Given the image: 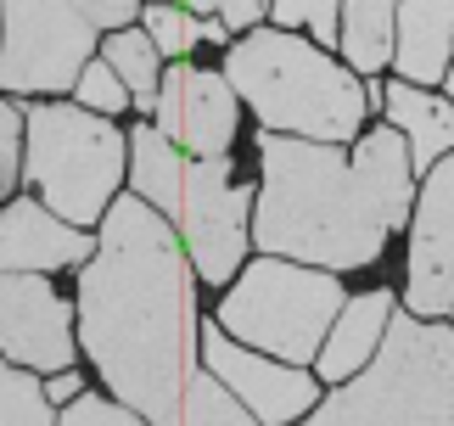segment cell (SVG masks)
Masks as SVG:
<instances>
[{
    "instance_id": "obj_2",
    "label": "cell",
    "mask_w": 454,
    "mask_h": 426,
    "mask_svg": "<svg viewBox=\"0 0 454 426\" xmlns=\"http://www.w3.org/2000/svg\"><path fill=\"white\" fill-rule=\"evenodd\" d=\"M264 191L253 213V241L270 258H309L320 270H364L410 219L415 163L398 130H376L342 157L325 140L281 130L258 135Z\"/></svg>"
},
{
    "instance_id": "obj_23",
    "label": "cell",
    "mask_w": 454,
    "mask_h": 426,
    "mask_svg": "<svg viewBox=\"0 0 454 426\" xmlns=\"http://www.w3.org/2000/svg\"><path fill=\"white\" fill-rule=\"evenodd\" d=\"M281 28H314L320 40L337 34V0H270Z\"/></svg>"
},
{
    "instance_id": "obj_5",
    "label": "cell",
    "mask_w": 454,
    "mask_h": 426,
    "mask_svg": "<svg viewBox=\"0 0 454 426\" xmlns=\"http://www.w3.org/2000/svg\"><path fill=\"white\" fill-rule=\"evenodd\" d=\"M298 426H454V331L421 314L387 320L376 365Z\"/></svg>"
},
{
    "instance_id": "obj_28",
    "label": "cell",
    "mask_w": 454,
    "mask_h": 426,
    "mask_svg": "<svg viewBox=\"0 0 454 426\" xmlns=\"http://www.w3.org/2000/svg\"><path fill=\"white\" fill-rule=\"evenodd\" d=\"M45 393H51V404H62V398H67V404H74V398L84 393V382L74 376V370H57V382H51V387H45Z\"/></svg>"
},
{
    "instance_id": "obj_22",
    "label": "cell",
    "mask_w": 454,
    "mask_h": 426,
    "mask_svg": "<svg viewBox=\"0 0 454 426\" xmlns=\"http://www.w3.org/2000/svg\"><path fill=\"white\" fill-rule=\"evenodd\" d=\"M146 34L157 40V51H168V57H185L191 40H202V23H197V17H185V12H174V6H157V0H152Z\"/></svg>"
},
{
    "instance_id": "obj_15",
    "label": "cell",
    "mask_w": 454,
    "mask_h": 426,
    "mask_svg": "<svg viewBox=\"0 0 454 426\" xmlns=\"http://www.w3.org/2000/svg\"><path fill=\"white\" fill-rule=\"evenodd\" d=\"M387 309H393V297L381 292V287L342 304L337 326H331L325 348H320V376H325V382H348L364 359H376L381 336H387Z\"/></svg>"
},
{
    "instance_id": "obj_30",
    "label": "cell",
    "mask_w": 454,
    "mask_h": 426,
    "mask_svg": "<svg viewBox=\"0 0 454 426\" xmlns=\"http://www.w3.org/2000/svg\"><path fill=\"white\" fill-rule=\"evenodd\" d=\"M449 101H454V62H449Z\"/></svg>"
},
{
    "instance_id": "obj_17",
    "label": "cell",
    "mask_w": 454,
    "mask_h": 426,
    "mask_svg": "<svg viewBox=\"0 0 454 426\" xmlns=\"http://www.w3.org/2000/svg\"><path fill=\"white\" fill-rule=\"evenodd\" d=\"M398 45V0H348L342 12V51L354 74H376Z\"/></svg>"
},
{
    "instance_id": "obj_16",
    "label": "cell",
    "mask_w": 454,
    "mask_h": 426,
    "mask_svg": "<svg viewBox=\"0 0 454 426\" xmlns=\"http://www.w3.org/2000/svg\"><path fill=\"white\" fill-rule=\"evenodd\" d=\"M387 118L398 123V135L410 140V163L415 169H438V157L454 152V101L427 96L421 84H393L387 91Z\"/></svg>"
},
{
    "instance_id": "obj_26",
    "label": "cell",
    "mask_w": 454,
    "mask_h": 426,
    "mask_svg": "<svg viewBox=\"0 0 454 426\" xmlns=\"http://www.w3.org/2000/svg\"><path fill=\"white\" fill-rule=\"evenodd\" d=\"M74 6L96 28H129V17H135V0H74Z\"/></svg>"
},
{
    "instance_id": "obj_8",
    "label": "cell",
    "mask_w": 454,
    "mask_h": 426,
    "mask_svg": "<svg viewBox=\"0 0 454 426\" xmlns=\"http://www.w3.org/2000/svg\"><path fill=\"white\" fill-rule=\"evenodd\" d=\"M6 45H0V91H67L90 67L96 23L74 0H0Z\"/></svg>"
},
{
    "instance_id": "obj_7",
    "label": "cell",
    "mask_w": 454,
    "mask_h": 426,
    "mask_svg": "<svg viewBox=\"0 0 454 426\" xmlns=\"http://www.w3.org/2000/svg\"><path fill=\"white\" fill-rule=\"evenodd\" d=\"M28 135V163L23 174L45 191L51 213H62L67 225H90L107 219V197L124 174V135L107 123V113L90 106H67V101H45L23 118Z\"/></svg>"
},
{
    "instance_id": "obj_12",
    "label": "cell",
    "mask_w": 454,
    "mask_h": 426,
    "mask_svg": "<svg viewBox=\"0 0 454 426\" xmlns=\"http://www.w3.org/2000/svg\"><path fill=\"white\" fill-rule=\"evenodd\" d=\"M0 353L34 370H74L67 304L45 287V275H0Z\"/></svg>"
},
{
    "instance_id": "obj_24",
    "label": "cell",
    "mask_w": 454,
    "mask_h": 426,
    "mask_svg": "<svg viewBox=\"0 0 454 426\" xmlns=\"http://www.w3.org/2000/svg\"><path fill=\"white\" fill-rule=\"evenodd\" d=\"M62 426H146V421L129 415V410H118V404H107V398H96V393H79L62 410Z\"/></svg>"
},
{
    "instance_id": "obj_10",
    "label": "cell",
    "mask_w": 454,
    "mask_h": 426,
    "mask_svg": "<svg viewBox=\"0 0 454 426\" xmlns=\"http://www.w3.org/2000/svg\"><path fill=\"white\" fill-rule=\"evenodd\" d=\"M202 359L264 426H292L298 415L314 410V376H303L292 365H275L264 353L236 348L224 326H202Z\"/></svg>"
},
{
    "instance_id": "obj_29",
    "label": "cell",
    "mask_w": 454,
    "mask_h": 426,
    "mask_svg": "<svg viewBox=\"0 0 454 426\" xmlns=\"http://www.w3.org/2000/svg\"><path fill=\"white\" fill-rule=\"evenodd\" d=\"M157 6H168V0H157ZM185 6H191V12H214L219 0H185Z\"/></svg>"
},
{
    "instance_id": "obj_1",
    "label": "cell",
    "mask_w": 454,
    "mask_h": 426,
    "mask_svg": "<svg viewBox=\"0 0 454 426\" xmlns=\"http://www.w3.org/2000/svg\"><path fill=\"white\" fill-rule=\"evenodd\" d=\"M197 292L191 258L146 197L107 208L96 258L79 270V343L101 382L152 426L180 421L197 376Z\"/></svg>"
},
{
    "instance_id": "obj_6",
    "label": "cell",
    "mask_w": 454,
    "mask_h": 426,
    "mask_svg": "<svg viewBox=\"0 0 454 426\" xmlns=\"http://www.w3.org/2000/svg\"><path fill=\"white\" fill-rule=\"evenodd\" d=\"M337 270H303L286 258H258L241 270L231 297L219 304V326L241 336L247 348H264L286 365L320 359L331 326L342 314Z\"/></svg>"
},
{
    "instance_id": "obj_3",
    "label": "cell",
    "mask_w": 454,
    "mask_h": 426,
    "mask_svg": "<svg viewBox=\"0 0 454 426\" xmlns=\"http://www.w3.org/2000/svg\"><path fill=\"white\" fill-rule=\"evenodd\" d=\"M224 79L236 84V96L258 113V123L281 135L303 140H342L359 135L364 123V84L337 67L325 51H314L298 34H247L224 57Z\"/></svg>"
},
{
    "instance_id": "obj_21",
    "label": "cell",
    "mask_w": 454,
    "mask_h": 426,
    "mask_svg": "<svg viewBox=\"0 0 454 426\" xmlns=\"http://www.w3.org/2000/svg\"><path fill=\"white\" fill-rule=\"evenodd\" d=\"M74 91H79V106H90V113H107V118H113V113H124V106L135 101V96H129V84L113 74V62H90V67L79 74Z\"/></svg>"
},
{
    "instance_id": "obj_13",
    "label": "cell",
    "mask_w": 454,
    "mask_h": 426,
    "mask_svg": "<svg viewBox=\"0 0 454 426\" xmlns=\"http://www.w3.org/2000/svg\"><path fill=\"white\" fill-rule=\"evenodd\" d=\"M96 247L79 225H62L51 208L17 197L0 213V275H40V270H62V264H84L96 258Z\"/></svg>"
},
{
    "instance_id": "obj_14",
    "label": "cell",
    "mask_w": 454,
    "mask_h": 426,
    "mask_svg": "<svg viewBox=\"0 0 454 426\" xmlns=\"http://www.w3.org/2000/svg\"><path fill=\"white\" fill-rule=\"evenodd\" d=\"M393 62L410 84L443 79L454 62V0H404L398 6V45Z\"/></svg>"
},
{
    "instance_id": "obj_18",
    "label": "cell",
    "mask_w": 454,
    "mask_h": 426,
    "mask_svg": "<svg viewBox=\"0 0 454 426\" xmlns=\"http://www.w3.org/2000/svg\"><path fill=\"white\" fill-rule=\"evenodd\" d=\"M107 62H113V74L129 84V96L152 113L157 91H163V74H157V40H152V34L146 28L141 34H135V28L113 34V40H107Z\"/></svg>"
},
{
    "instance_id": "obj_11",
    "label": "cell",
    "mask_w": 454,
    "mask_h": 426,
    "mask_svg": "<svg viewBox=\"0 0 454 426\" xmlns=\"http://www.w3.org/2000/svg\"><path fill=\"white\" fill-rule=\"evenodd\" d=\"M157 130L191 157H224L236 140V84L207 67H168L157 91Z\"/></svg>"
},
{
    "instance_id": "obj_25",
    "label": "cell",
    "mask_w": 454,
    "mask_h": 426,
    "mask_svg": "<svg viewBox=\"0 0 454 426\" xmlns=\"http://www.w3.org/2000/svg\"><path fill=\"white\" fill-rule=\"evenodd\" d=\"M17 174H23L17 169V113L0 101V197L17 185Z\"/></svg>"
},
{
    "instance_id": "obj_9",
    "label": "cell",
    "mask_w": 454,
    "mask_h": 426,
    "mask_svg": "<svg viewBox=\"0 0 454 426\" xmlns=\"http://www.w3.org/2000/svg\"><path fill=\"white\" fill-rule=\"evenodd\" d=\"M410 314H443L454 309V152L421 185V208L410 219Z\"/></svg>"
},
{
    "instance_id": "obj_4",
    "label": "cell",
    "mask_w": 454,
    "mask_h": 426,
    "mask_svg": "<svg viewBox=\"0 0 454 426\" xmlns=\"http://www.w3.org/2000/svg\"><path fill=\"white\" fill-rule=\"evenodd\" d=\"M129 180L135 197H146L152 208H163L174 230H180L191 264L207 287H224L241 264L247 247V185L231 180L224 157H180L163 130H141L129 135Z\"/></svg>"
},
{
    "instance_id": "obj_19",
    "label": "cell",
    "mask_w": 454,
    "mask_h": 426,
    "mask_svg": "<svg viewBox=\"0 0 454 426\" xmlns=\"http://www.w3.org/2000/svg\"><path fill=\"white\" fill-rule=\"evenodd\" d=\"M174 426H258V415L214 376V370H207V376H191L185 398H180V421Z\"/></svg>"
},
{
    "instance_id": "obj_27",
    "label": "cell",
    "mask_w": 454,
    "mask_h": 426,
    "mask_svg": "<svg viewBox=\"0 0 454 426\" xmlns=\"http://www.w3.org/2000/svg\"><path fill=\"white\" fill-rule=\"evenodd\" d=\"M264 12H270V0H219V17H224V28H253Z\"/></svg>"
},
{
    "instance_id": "obj_20",
    "label": "cell",
    "mask_w": 454,
    "mask_h": 426,
    "mask_svg": "<svg viewBox=\"0 0 454 426\" xmlns=\"http://www.w3.org/2000/svg\"><path fill=\"white\" fill-rule=\"evenodd\" d=\"M0 426H57L51 421V393L17 365H0Z\"/></svg>"
}]
</instances>
